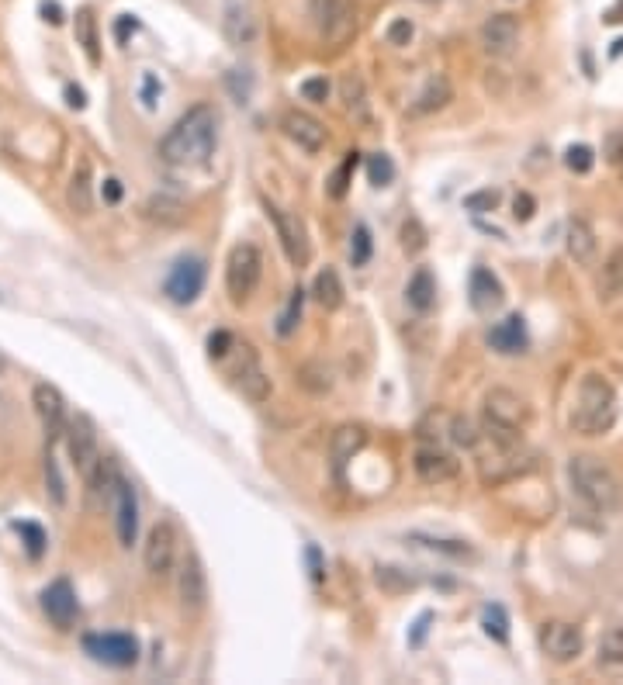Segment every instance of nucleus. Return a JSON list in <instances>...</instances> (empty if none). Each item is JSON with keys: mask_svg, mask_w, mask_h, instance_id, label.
<instances>
[{"mask_svg": "<svg viewBox=\"0 0 623 685\" xmlns=\"http://www.w3.org/2000/svg\"><path fill=\"white\" fill-rule=\"evenodd\" d=\"M215 142H219V115L212 104H194L163 135L160 156L170 167H205L215 153Z\"/></svg>", "mask_w": 623, "mask_h": 685, "instance_id": "f257e3e1", "label": "nucleus"}, {"mask_svg": "<svg viewBox=\"0 0 623 685\" xmlns=\"http://www.w3.org/2000/svg\"><path fill=\"white\" fill-rule=\"evenodd\" d=\"M568 481L572 492L599 516H610L623 506V485L617 471L596 454H575L568 461Z\"/></svg>", "mask_w": 623, "mask_h": 685, "instance_id": "f03ea898", "label": "nucleus"}, {"mask_svg": "<svg viewBox=\"0 0 623 685\" xmlns=\"http://www.w3.org/2000/svg\"><path fill=\"white\" fill-rule=\"evenodd\" d=\"M617 388L603 374H585L575 391L572 405V429L579 436H603L617 423Z\"/></svg>", "mask_w": 623, "mask_h": 685, "instance_id": "7ed1b4c3", "label": "nucleus"}, {"mask_svg": "<svg viewBox=\"0 0 623 685\" xmlns=\"http://www.w3.org/2000/svg\"><path fill=\"white\" fill-rule=\"evenodd\" d=\"M312 28L326 45L343 49L357 32V4L354 0H309Z\"/></svg>", "mask_w": 623, "mask_h": 685, "instance_id": "20e7f679", "label": "nucleus"}, {"mask_svg": "<svg viewBox=\"0 0 623 685\" xmlns=\"http://www.w3.org/2000/svg\"><path fill=\"white\" fill-rule=\"evenodd\" d=\"M260 277H264V253L253 243L232 246L229 260H225V291H229L232 305L250 301L253 291L260 288Z\"/></svg>", "mask_w": 623, "mask_h": 685, "instance_id": "39448f33", "label": "nucleus"}, {"mask_svg": "<svg viewBox=\"0 0 623 685\" xmlns=\"http://www.w3.org/2000/svg\"><path fill=\"white\" fill-rule=\"evenodd\" d=\"M177 557H180V530L170 519H160V523L149 530L146 537V551H142V561H146V571L153 578H170L177 568Z\"/></svg>", "mask_w": 623, "mask_h": 685, "instance_id": "423d86ee", "label": "nucleus"}, {"mask_svg": "<svg viewBox=\"0 0 623 685\" xmlns=\"http://www.w3.org/2000/svg\"><path fill=\"white\" fill-rule=\"evenodd\" d=\"M267 218L274 222V232H277V239H281L284 257H288L298 270H302L305 263H309V257H312L309 232H305L302 218L284 212V208H277V205H270V201H267Z\"/></svg>", "mask_w": 623, "mask_h": 685, "instance_id": "0eeeda50", "label": "nucleus"}, {"mask_svg": "<svg viewBox=\"0 0 623 685\" xmlns=\"http://www.w3.org/2000/svg\"><path fill=\"white\" fill-rule=\"evenodd\" d=\"M84 651L111 668H132L139 661V641L132 634H122V630H115V634H87Z\"/></svg>", "mask_w": 623, "mask_h": 685, "instance_id": "6e6552de", "label": "nucleus"}, {"mask_svg": "<svg viewBox=\"0 0 623 685\" xmlns=\"http://www.w3.org/2000/svg\"><path fill=\"white\" fill-rule=\"evenodd\" d=\"M222 35L236 49H250L260 39V21L253 0H222Z\"/></svg>", "mask_w": 623, "mask_h": 685, "instance_id": "1a4fd4ad", "label": "nucleus"}, {"mask_svg": "<svg viewBox=\"0 0 623 685\" xmlns=\"http://www.w3.org/2000/svg\"><path fill=\"white\" fill-rule=\"evenodd\" d=\"M63 433H66V450H70L73 468L84 474V478H90L97 464H101V447H97L94 423L87 416H73Z\"/></svg>", "mask_w": 623, "mask_h": 685, "instance_id": "9d476101", "label": "nucleus"}, {"mask_svg": "<svg viewBox=\"0 0 623 685\" xmlns=\"http://www.w3.org/2000/svg\"><path fill=\"white\" fill-rule=\"evenodd\" d=\"M205 277H208L205 260H201V257H180L174 263V270L167 274L163 291H167V298L174 301V305H191V301H198V295L205 291Z\"/></svg>", "mask_w": 623, "mask_h": 685, "instance_id": "9b49d317", "label": "nucleus"}, {"mask_svg": "<svg viewBox=\"0 0 623 685\" xmlns=\"http://www.w3.org/2000/svg\"><path fill=\"white\" fill-rule=\"evenodd\" d=\"M582 647H585V637H582V627H575V623L551 620L540 627V651H544L554 665L575 661L582 654Z\"/></svg>", "mask_w": 623, "mask_h": 685, "instance_id": "f8f14e48", "label": "nucleus"}, {"mask_svg": "<svg viewBox=\"0 0 623 685\" xmlns=\"http://www.w3.org/2000/svg\"><path fill=\"white\" fill-rule=\"evenodd\" d=\"M485 423L492 426H502V429H520L530 423V405L523 395H516V391L509 388H492L489 395H485Z\"/></svg>", "mask_w": 623, "mask_h": 685, "instance_id": "ddd939ff", "label": "nucleus"}, {"mask_svg": "<svg viewBox=\"0 0 623 685\" xmlns=\"http://www.w3.org/2000/svg\"><path fill=\"white\" fill-rule=\"evenodd\" d=\"M177 599L184 606V613H201L208 606V575L205 564L194 551H187V557L180 561L177 571Z\"/></svg>", "mask_w": 623, "mask_h": 685, "instance_id": "4468645a", "label": "nucleus"}, {"mask_svg": "<svg viewBox=\"0 0 623 685\" xmlns=\"http://www.w3.org/2000/svg\"><path fill=\"white\" fill-rule=\"evenodd\" d=\"M42 613L49 616V623L59 630H70L73 623H77L80 602H77V592H73V585L66 582V578H56V582L42 589Z\"/></svg>", "mask_w": 623, "mask_h": 685, "instance_id": "2eb2a0df", "label": "nucleus"}, {"mask_svg": "<svg viewBox=\"0 0 623 685\" xmlns=\"http://www.w3.org/2000/svg\"><path fill=\"white\" fill-rule=\"evenodd\" d=\"M281 132L288 135L298 149H305V153H319L329 139L326 125H322L315 115H309V111H298V108H291L281 115Z\"/></svg>", "mask_w": 623, "mask_h": 685, "instance_id": "dca6fc26", "label": "nucleus"}, {"mask_svg": "<svg viewBox=\"0 0 623 685\" xmlns=\"http://www.w3.org/2000/svg\"><path fill=\"white\" fill-rule=\"evenodd\" d=\"M412 471H416V478L426 481V485H444V481L457 478V461H454V454H447V450L437 447V443H423V447L412 454Z\"/></svg>", "mask_w": 623, "mask_h": 685, "instance_id": "f3484780", "label": "nucleus"}, {"mask_svg": "<svg viewBox=\"0 0 623 685\" xmlns=\"http://www.w3.org/2000/svg\"><path fill=\"white\" fill-rule=\"evenodd\" d=\"M516 42H520V21L513 14H492L482 25V49L495 59L513 56Z\"/></svg>", "mask_w": 623, "mask_h": 685, "instance_id": "a211bd4d", "label": "nucleus"}, {"mask_svg": "<svg viewBox=\"0 0 623 685\" xmlns=\"http://www.w3.org/2000/svg\"><path fill=\"white\" fill-rule=\"evenodd\" d=\"M115 533L122 547H132L139 537V499H135L132 481L125 478H118L115 488Z\"/></svg>", "mask_w": 623, "mask_h": 685, "instance_id": "6ab92c4d", "label": "nucleus"}, {"mask_svg": "<svg viewBox=\"0 0 623 685\" xmlns=\"http://www.w3.org/2000/svg\"><path fill=\"white\" fill-rule=\"evenodd\" d=\"M32 405H35V412H39V419H42V426H45V433L49 436H59L66 429V402H63V395H59V388H52V385H35L32 388Z\"/></svg>", "mask_w": 623, "mask_h": 685, "instance_id": "aec40b11", "label": "nucleus"}, {"mask_svg": "<svg viewBox=\"0 0 623 685\" xmlns=\"http://www.w3.org/2000/svg\"><path fill=\"white\" fill-rule=\"evenodd\" d=\"M506 291H502V281L492 274L489 267H475L468 277V301L475 312H492V308L502 305Z\"/></svg>", "mask_w": 623, "mask_h": 685, "instance_id": "412c9836", "label": "nucleus"}, {"mask_svg": "<svg viewBox=\"0 0 623 685\" xmlns=\"http://www.w3.org/2000/svg\"><path fill=\"white\" fill-rule=\"evenodd\" d=\"M489 346L495 353H506V357H516V353H523L530 346V336H527V322H523V315H506L502 322H495L489 329Z\"/></svg>", "mask_w": 623, "mask_h": 685, "instance_id": "4be33fe9", "label": "nucleus"}, {"mask_svg": "<svg viewBox=\"0 0 623 685\" xmlns=\"http://www.w3.org/2000/svg\"><path fill=\"white\" fill-rule=\"evenodd\" d=\"M232 378H236L239 391H243L250 402H267L270 398V378L264 374V367H260V360L253 357L250 346L243 350V364H239V371L232 374Z\"/></svg>", "mask_w": 623, "mask_h": 685, "instance_id": "5701e85b", "label": "nucleus"}, {"mask_svg": "<svg viewBox=\"0 0 623 685\" xmlns=\"http://www.w3.org/2000/svg\"><path fill=\"white\" fill-rule=\"evenodd\" d=\"M364 447H367V429L364 426H357V423L340 426L333 433V440H329V457H333V468L343 471Z\"/></svg>", "mask_w": 623, "mask_h": 685, "instance_id": "b1692460", "label": "nucleus"}, {"mask_svg": "<svg viewBox=\"0 0 623 685\" xmlns=\"http://www.w3.org/2000/svg\"><path fill=\"white\" fill-rule=\"evenodd\" d=\"M565 250H568V257L579 263V267H589V263H596L599 243H596V232H592V225L585 222V218H572V222H568Z\"/></svg>", "mask_w": 623, "mask_h": 685, "instance_id": "393cba45", "label": "nucleus"}, {"mask_svg": "<svg viewBox=\"0 0 623 685\" xmlns=\"http://www.w3.org/2000/svg\"><path fill=\"white\" fill-rule=\"evenodd\" d=\"M340 101H343V111H347L354 122H367V118H371L367 115V84L357 70L340 77Z\"/></svg>", "mask_w": 623, "mask_h": 685, "instance_id": "a878e982", "label": "nucleus"}, {"mask_svg": "<svg viewBox=\"0 0 623 685\" xmlns=\"http://www.w3.org/2000/svg\"><path fill=\"white\" fill-rule=\"evenodd\" d=\"M405 301H409V308H412V312H419V315L433 312V305H437V281H433L430 267H419L416 274L409 277Z\"/></svg>", "mask_w": 623, "mask_h": 685, "instance_id": "bb28decb", "label": "nucleus"}, {"mask_svg": "<svg viewBox=\"0 0 623 685\" xmlns=\"http://www.w3.org/2000/svg\"><path fill=\"white\" fill-rule=\"evenodd\" d=\"M454 101V87H450V80L444 77V73H437V77L426 80L423 94L416 97V104H412V115H433V111L447 108V104Z\"/></svg>", "mask_w": 623, "mask_h": 685, "instance_id": "cd10ccee", "label": "nucleus"}, {"mask_svg": "<svg viewBox=\"0 0 623 685\" xmlns=\"http://www.w3.org/2000/svg\"><path fill=\"white\" fill-rule=\"evenodd\" d=\"M596 665L603 668V672H610V675L623 672V627H613V630H606V634L599 637Z\"/></svg>", "mask_w": 623, "mask_h": 685, "instance_id": "c85d7f7f", "label": "nucleus"}, {"mask_svg": "<svg viewBox=\"0 0 623 685\" xmlns=\"http://www.w3.org/2000/svg\"><path fill=\"white\" fill-rule=\"evenodd\" d=\"M312 298L319 301L326 312H336V308L343 305V281H340V274H336L333 267H326V270H319V274H315Z\"/></svg>", "mask_w": 623, "mask_h": 685, "instance_id": "c756f323", "label": "nucleus"}, {"mask_svg": "<svg viewBox=\"0 0 623 685\" xmlns=\"http://www.w3.org/2000/svg\"><path fill=\"white\" fill-rule=\"evenodd\" d=\"M599 295L603 298H620L623 295V246L606 257L603 270H599Z\"/></svg>", "mask_w": 623, "mask_h": 685, "instance_id": "7c9ffc66", "label": "nucleus"}, {"mask_svg": "<svg viewBox=\"0 0 623 685\" xmlns=\"http://www.w3.org/2000/svg\"><path fill=\"white\" fill-rule=\"evenodd\" d=\"M77 42L84 45L90 63H101V49H97V45H101V39H97V18L90 7H84V11L77 14Z\"/></svg>", "mask_w": 623, "mask_h": 685, "instance_id": "2f4dec72", "label": "nucleus"}, {"mask_svg": "<svg viewBox=\"0 0 623 685\" xmlns=\"http://www.w3.org/2000/svg\"><path fill=\"white\" fill-rule=\"evenodd\" d=\"M70 208L80 215H90V208H94V198H90V167L84 163L77 173H73L70 180Z\"/></svg>", "mask_w": 623, "mask_h": 685, "instance_id": "473e14b6", "label": "nucleus"}, {"mask_svg": "<svg viewBox=\"0 0 623 685\" xmlns=\"http://www.w3.org/2000/svg\"><path fill=\"white\" fill-rule=\"evenodd\" d=\"M302 308H305V291L295 288L288 295V305L281 308V315H277V336H291L298 329V322H302Z\"/></svg>", "mask_w": 623, "mask_h": 685, "instance_id": "72a5a7b5", "label": "nucleus"}, {"mask_svg": "<svg viewBox=\"0 0 623 685\" xmlns=\"http://www.w3.org/2000/svg\"><path fill=\"white\" fill-rule=\"evenodd\" d=\"M482 627H485V634H489L492 641H499V644H506V641H509V616H506V609H502L499 602L485 606Z\"/></svg>", "mask_w": 623, "mask_h": 685, "instance_id": "f704fd0d", "label": "nucleus"}, {"mask_svg": "<svg viewBox=\"0 0 623 685\" xmlns=\"http://www.w3.org/2000/svg\"><path fill=\"white\" fill-rule=\"evenodd\" d=\"M447 433H450V440H454L457 447H464V450H471L478 440H482V436H478V429H475V423H471L468 416H450L447 419Z\"/></svg>", "mask_w": 623, "mask_h": 685, "instance_id": "c9c22d12", "label": "nucleus"}, {"mask_svg": "<svg viewBox=\"0 0 623 685\" xmlns=\"http://www.w3.org/2000/svg\"><path fill=\"white\" fill-rule=\"evenodd\" d=\"M367 180H371L374 187H388V184H392V180H395L392 156H385V153L367 156Z\"/></svg>", "mask_w": 623, "mask_h": 685, "instance_id": "e433bc0d", "label": "nucleus"}, {"mask_svg": "<svg viewBox=\"0 0 623 685\" xmlns=\"http://www.w3.org/2000/svg\"><path fill=\"white\" fill-rule=\"evenodd\" d=\"M565 167L572 173H589L592 167H596V153H592V146H585V142H579V146H568L565 149Z\"/></svg>", "mask_w": 623, "mask_h": 685, "instance_id": "4c0bfd02", "label": "nucleus"}, {"mask_svg": "<svg viewBox=\"0 0 623 685\" xmlns=\"http://www.w3.org/2000/svg\"><path fill=\"white\" fill-rule=\"evenodd\" d=\"M357 156H360V153H347L343 167L333 173V180H329V194H333V198H343V194H347L350 177H354V170H357Z\"/></svg>", "mask_w": 623, "mask_h": 685, "instance_id": "58836bf2", "label": "nucleus"}, {"mask_svg": "<svg viewBox=\"0 0 623 685\" xmlns=\"http://www.w3.org/2000/svg\"><path fill=\"white\" fill-rule=\"evenodd\" d=\"M350 260H354V267H364V263L371 260V229H367V225H357L354 229V239H350Z\"/></svg>", "mask_w": 623, "mask_h": 685, "instance_id": "ea45409f", "label": "nucleus"}, {"mask_svg": "<svg viewBox=\"0 0 623 685\" xmlns=\"http://www.w3.org/2000/svg\"><path fill=\"white\" fill-rule=\"evenodd\" d=\"M495 205H499V191H492V187H485V191H475L464 198V208L475 215H485V212H495Z\"/></svg>", "mask_w": 623, "mask_h": 685, "instance_id": "a19ab883", "label": "nucleus"}, {"mask_svg": "<svg viewBox=\"0 0 623 685\" xmlns=\"http://www.w3.org/2000/svg\"><path fill=\"white\" fill-rule=\"evenodd\" d=\"M402 250L405 253L426 250V232H423V225H419L416 218H409V222L402 225Z\"/></svg>", "mask_w": 623, "mask_h": 685, "instance_id": "79ce46f5", "label": "nucleus"}, {"mask_svg": "<svg viewBox=\"0 0 623 685\" xmlns=\"http://www.w3.org/2000/svg\"><path fill=\"white\" fill-rule=\"evenodd\" d=\"M232 350H236V336H232V333L219 329V333L208 336V357H212V360H225Z\"/></svg>", "mask_w": 623, "mask_h": 685, "instance_id": "37998d69", "label": "nucleus"}, {"mask_svg": "<svg viewBox=\"0 0 623 685\" xmlns=\"http://www.w3.org/2000/svg\"><path fill=\"white\" fill-rule=\"evenodd\" d=\"M378 585L385 592H399V589H412V578H405L399 568H378Z\"/></svg>", "mask_w": 623, "mask_h": 685, "instance_id": "c03bdc74", "label": "nucleus"}, {"mask_svg": "<svg viewBox=\"0 0 623 685\" xmlns=\"http://www.w3.org/2000/svg\"><path fill=\"white\" fill-rule=\"evenodd\" d=\"M45 481H49L52 502H56V506H63V502H66V485H63V474H59L56 461H52V454H49V461H45Z\"/></svg>", "mask_w": 623, "mask_h": 685, "instance_id": "a18cd8bd", "label": "nucleus"}, {"mask_svg": "<svg viewBox=\"0 0 623 685\" xmlns=\"http://www.w3.org/2000/svg\"><path fill=\"white\" fill-rule=\"evenodd\" d=\"M412 540H419V544L433 547V551H444V554H454V557H468V544H457V540H437V537H423V533H416Z\"/></svg>", "mask_w": 623, "mask_h": 685, "instance_id": "49530a36", "label": "nucleus"}, {"mask_svg": "<svg viewBox=\"0 0 623 685\" xmlns=\"http://www.w3.org/2000/svg\"><path fill=\"white\" fill-rule=\"evenodd\" d=\"M412 32H416V28H412L409 18H395L392 25H388L385 39H388V45H409L412 42Z\"/></svg>", "mask_w": 623, "mask_h": 685, "instance_id": "de8ad7c7", "label": "nucleus"}, {"mask_svg": "<svg viewBox=\"0 0 623 685\" xmlns=\"http://www.w3.org/2000/svg\"><path fill=\"white\" fill-rule=\"evenodd\" d=\"M302 97L305 101H315V104H326L329 97V80L326 77H309L302 84Z\"/></svg>", "mask_w": 623, "mask_h": 685, "instance_id": "09e8293b", "label": "nucleus"}, {"mask_svg": "<svg viewBox=\"0 0 623 685\" xmlns=\"http://www.w3.org/2000/svg\"><path fill=\"white\" fill-rule=\"evenodd\" d=\"M603 156H606V163H613V167H620L623 163V129H613L610 135H606Z\"/></svg>", "mask_w": 623, "mask_h": 685, "instance_id": "8fccbe9b", "label": "nucleus"}, {"mask_svg": "<svg viewBox=\"0 0 623 685\" xmlns=\"http://www.w3.org/2000/svg\"><path fill=\"white\" fill-rule=\"evenodd\" d=\"M18 533H25L28 554H32V557H42V551H45V533L39 530V526H35V523H18Z\"/></svg>", "mask_w": 623, "mask_h": 685, "instance_id": "3c124183", "label": "nucleus"}, {"mask_svg": "<svg viewBox=\"0 0 623 685\" xmlns=\"http://www.w3.org/2000/svg\"><path fill=\"white\" fill-rule=\"evenodd\" d=\"M534 208H537V201L530 198V194H516V198H513V218H516V222H530V218H534Z\"/></svg>", "mask_w": 623, "mask_h": 685, "instance_id": "603ef678", "label": "nucleus"}, {"mask_svg": "<svg viewBox=\"0 0 623 685\" xmlns=\"http://www.w3.org/2000/svg\"><path fill=\"white\" fill-rule=\"evenodd\" d=\"M156 94H160V80H156L153 73H146V77H142V104H146V108H153Z\"/></svg>", "mask_w": 623, "mask_h": 685, "instance_id": "864d4df0", "label": "nucleus"}, {"mask_svg": "<svg viewBox=\"0 0 623 685\" xmlns=\"http://www.w3.org/2000/svg\"><path fill=\"white\" fill-rule=\"evenodd\" d=\"M101 194H104V201H108V205H115V201L122 198V184H118L115 177H108V180H104V187H101Z\"/></svg>", "mask_w": 623, "mask_h": 685, "instance_id": "5fc2aeb1", "label": "nucleus"}, {"mask_svg": "<svg viewBox=\"0 0 623 685\" xmlns=\"http://www.w3.org/2000/svg\"><path fill=\"white\" fill-rule=\"evenodd\" d=\"M430 620H433L430 613H423V616H419V623H416V634L409 637V644H412V647H419V644H423V637H426V627H430Z\"/></svg>", "mask_w": 623, "mask_h": 685, "instance_id": "6e6d98bb", "label": "nucleus"}, {"mask_svg": "<svg viewBox=\"0 0 623 685\" xmlns=\"http://www.w3.org/2000/svg\"><path fill=\"white\" fill-rule=\"evenodd\" d=\"M66 104H70V108H84V104H87L84 90H80V87H66Z\"/></svg>", "mask_w": 623, "mask_h": 685, "instance_id": "4d7b16f0", "label": "nucleus"}, {"mask_svg": "<svg viewBox=\"0 0 623 685\" xmlns=\"http://www.w3.org/2000/svg\"><path fill=\"white\" fill-rule=\"evenodd\" d=\"M42 14H52L49 21H63V18H59V4H49V0L42 4Z\"/></svg>", "mask_w": 623, "mask_h": 685, "instance_id": "13d9d810", "label": "nucleus"}]
</instances>
